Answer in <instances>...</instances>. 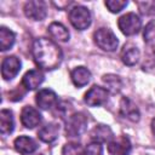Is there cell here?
<instances>
[{
	"label": "cell",
	"mask_w": 155,
	"mask_h": 155,
	"mask_svg": "<svg viewBox=\"0 0 155 155\" xmlns=\"http://www.w3.org/2000/svg\"><path fill=\"white\" fill-rule=\"evenodd\" d=\"M33 58L36 65L45 70L56 69L63 58L58 45L47 38H39L34 41L31 48Z\"/></svg>",
	"instance_id": "6da1fadb"
},
{
	"label": "cell",
	"mask_w": 155,
	"mask_h": 155,
	"mask_svg": "<svg viewBox=\"0 0 155 155\" xmlns=\"http://www.w3.org/2000/svg\"><path fill=\"white\" fill-rule=\"evenodd\" d=\"M58 133H59V126L56 122H50V124H46L45 126H42L39 130L38 136L42 142L52 143L57 139Z\"/></svg>",
	"instance_id": "9a60e30c"
},
{
	"label": "cell",
	"mask_w": 155,
	"mask_h": 155,
	"mask_svg": "<svg viewBox=\"0 0 155 155\" xmlns=\"http://www.w3.org/2000/svg\"><path fill=\"white\" fill-rule=\"evenodd\" d=\"M69 21L78 30H85L91 24V12L87 7L78 5L69 11Z\"/></svg>",
	"instance_id": "3957f363"
},
{
	"label": "cell",
	"mask_w": 155,
	"mask_h": 155,
	"mask_svg": "<svg viewBox=\"0 0 155 155\" xmlns=\"http://www.w3.org/2000/svg\"><path fill=\"white\" fill-rule=\"evenodd\" d=\"M90 137L92 142H97V143L110 142V139L113 138V131L107 125H97L96 127L92 128Z\"/></svg>",
	"instance_id": "2e32d148"
},
{
	"label": "cell",
	"mask_w": 155,
	"mask_h": 155,
	"mask_svg": "<svg viewBox=\"0 0 155 155\" xmlns=\"http://www.w3.org/2000/svg\"><path fill=\"white\" fill-rule=\"evenodd\" d=\"M104 4H105V6L108 7V10H109L110 12L117 13V12H120L124 7H126L128 2H127L126 0H107Z\"/></svg>",
	"instance_id": "cb8c5ba5"
},
{
	"label": "cell",
	"mask_w": 155,
	"mask_h": 155,
	"mask_svg": "<svg viewBox=\"0 0 155 155\" xmlns=\"http://www.w3.org/2000/svg\"><path fill=\"white\" fill-rule=\"evenodd\" d=\"M44 74L42 71H40L39 69H33V70H29L24 74L23 79H22V86L25 88V90H35L38 88L42 82H44Z\"/></svg>",
	"instance_id": "7c38bea8"
},
{
	"label": "cell",
	"mask_w": 155,
	"mask_h": 155,
	"mask_svg": "<svg viewBox=\"0 0 155 155\" xmlns=\"http://www.w3.org/2000/svg\"><path fill=\"white\" fill-rule=\"evenodd\" d=\"M117 25H119V29L121 30L122 34L131 36V35L137 34L140 30L142 21L139 18V16L136 15L134 12H128V13H126L119 18Z\"/></svg>",
	"instance_id": "277c9868"
},
{
	"label": "cell",
	"mask_w": 155,
	"mask_h": 155,
	"mask_svg": "<svg viewBox=\"0 0 155 155\" xmlns=\"http://www.w3.org/2000/svg\"><path fill=\"white\" fill-rule=\"evenodd\" d=\"M13 145H15L16 151L19 153V154H22V155L33 154L38 149L36 142L33 138L27 137V136H21L18 138H16L15 142H13Z\"/></svg>",
	"instance_id": "5bb4252c"
},
{
	"label": "cell",
	"mask_w": 155,
	"mask_h": 155,
	"mask_svg": "<svg viewBox=\"0 0 155 155\" xmlns=\"http://www.w3.org/2000/svg\"><path fill=\"white\" fill-rule=\"evenodd\" d=\"M15 121L12 111L8 109H2L0 111V132L1 134H10L13 131Z\"/></svg>",
	"instance_id": "ffe728a7"
},
{
	"label": "cell",
	"mask_w": 155,
	"mask_h": 155,
	"mask_svg": "<svg viewBox=\"0 0 155 155\" xmlns=\"http://www.w3.org/2000/svg\"><path fill=\"white\" fill-rule=\"evenodd\" d=\"M87 127V117L82 113H75L68 117L65 124V133L68 137L81 136Z\"/></svg>",
	"instance_id": "5b68a950"
},
{
	"label": "cell",
	"mask_w": 155,
	"mask_h": 155,
	"mask_svg": "<svg viewBox=\"0 0 155 155\" xmlns=\"http://www.w3.org/2000/svg\"><path fill=\"white\" fill-rule=\"evenodd\" d=\"M62 153H63V155H80L81 147L78 143H68L63 147Z\"/></svg>",
	"instance_id": "4316f807"
},
{
	"label": "cell",
	"mask_w": 155,
	"mask_h": 155,
	"mask_svg": "<svg viewBox=\"0 0 155 155\" xmlns=\"http://www.w3.org/2000/svg\"><path fill=\"white\" fill-rule=\"evenodd\" d=\"M102 154H103V148L101 143H97V142L90 143L84 151V155H102Z\"/></svg>",
	"instance_id": "484cf974"
},
{
	"label": "cell",
	"mask_w": 155,
	"mask_h": 155,
	"mask_svg": "<svg viewBox=\"0 0 155 155\" xmlns=\"http://www.w3.org/2000/svg\"><path fill=\"white\" fill-rule=\"evenodd\" d=\"M52 4H53L56 7H58L59 10H64L65 7H68V6L71 4V1H64V2H62V1H58V2H57V1H53Z\"/></svg>",
	"instance_id": "83f0119b"
},
{
	"label": "cell",
	"mask_w": 155,
	"mask_h": 155,
	"mask_svg": "<svg viewBox=\"0 0 155 155\" xmlns=\"http://www.w3.org/2000/svg\"><path fill=\"white\" fill-rule=\"evenodd\" d=\"M138 8L144 16H154L155 15V0L153 1H137Z\"/></svg>",
	"instance_id": "603a6c76"
},
{
	"label": "cell",
	"mask_w": 155,
	"mask_h": 155,
	"mask_svg": "<svg viewBox=\"0 0 155 155\" xmlns=\"http://www.w3.org/2000/svg\"><path fill=\"white\" fill-rule=\"evenodd\" d=\"M41 121V114L38 109L30 105H25L22 109L21 113V122L27 128H34L36 127Z\"/></svg>",
	"instance_id": "8fae6325"
},
{
	"label": "cell",
	"mask_w": 155,
	"mask_h": 155,
	"mask_svg": "<svg viewBox=\"0 0 155 155\" xmlns=\"http://www.w3.org/2000/svg\"><path fill=\"white\" fill-rule=\"evenodd\" d=\"M15 40H16V36L13 31L7 29L6 27L0 28V50L1 51L10 50L13 46Z\"/></svg>",
	"instance_id": "44dd1931"
},
{
	"label": "cell",
	"mask_w": 155,
	"mask_h": 155,
	"mask_svg": "<svg viewBox=\"0 0 155 155\" xmlns=\"http://www.w3.org/2000/svg\"><path fill=\"white\" fill-rule=\"evenodd\" d=\"M21 70V61L16 56L5 57L1 63V76L4 80H12Z\"/></svg>",
	"instance_id": "ba28073f"
},
{
	"label": "cell",
	"mask_w": 155,
	"mask_h": 155,
	"mask_svg": "<svg viewBox=\"0 0 155 155\" xmlns=\"http://www.w3.org/2000/svg\"><path fill=\"white\" fill-rule=\"evenodd\" d=\"M103 82L107 86V90L110 93H117L120 92L121 87H122V80L120 79V76L114 75V74H107L103 75Z\"/></svg>",
	"instance_id": "7402d4cb"
},
{
	"label": "cell",
	"mask_w": 155,
	"mask_h": 155,
	"mask_svg": "<svg viewBox=\"0 0 155 155\" xmlns=\"http://www.w3.org/2000/svg\"><path fill=\"white\" fill-rule=\"evenodd\" d=\"M93 39H94L96 45L99 48H102L104 51H108V52L115 51L117 48V45H119V40H117L116 35L109 28L97 29L93 34Z\"/></svg>",
	"instance_id": "7a4b0ae2"
},
{
	"label": "cell",
	"mask_w": 155,
	"mask_h": 155,
	"mask_svg": "<svg viewBox=\"0 0 155 155\" xmlns=\"http://www.w3.org/2000/svg\"><path fill=\"white\" fill-rule=\"evenodd\" d=\"M108 97H109V91L107 88L94 85L85 93L84 101L90 107H99L108 101Z\"/></svg>",
	"instance_id": "52a82bcc"
},
{
	"label": "cell",
	"mask_w": 155,
	"mask_h": 155,
	"mask_svg": "<svg viewBox=\"0 0 155 155\" xmlns=\"http://www.w3.org/2000/svg\"><path fill=\"white\" fill-rule=\"evenodd\" d=\"M47 31H48V34L51 35V38L54 39L56 41L65 42V41L69 40V31H68V29H67L62 23L52 22V23L48 25Z\"/></svg>",
	"instance_id": "ac0fdd59"
},
{
	"label": "cell",
	"mask_w": 155,
	"mask_h": 155,
	"mask_svg": "<svg viewBox=\"0 0 155 155\" xmlns=\"http://www.w3.org/2000/svg\"><path fill=\"white\" fill-rule=\"evenodd\" d=\"M143 38L145 42H154L155 41V19L150 21L145 28H144V33H143Z\"/></svg>",
	"instance_id": "d4e9b609"
},
{
	"label": "cell",
	"mask_w": 155,
	"mask_h": 155,
	"mask_svg": "<svg viewBox=\"0 0 155 155\" xmlns=\"http://www.w3.org/2000/svg\"><path fill=\"white\" fill-rule=\"evenodd\" d=\"M132 150L130 139L126 136H119L108 144V151L111 155H128Z\"/></svg>",
	"instance_id": "9c48e42d"
},
{
	"label": "cell",
	"mask_w": 155,
	"mask_h": 155,
	"mask_svg": "<svg viewBox=\"0 0 155 155\" xmlns=\"http://www.w3.org/2000/svg\"><path fill=\"white\" fill-rule=\"evenodd\" d=\"M120 114L122 117H125L132 122H137L140 117L138 107L136 105V103L133 101H131L127 97H124L120 101Z\"/></svg>",
	"instance_id": "30bf717a"
},
{
	"label": "cell",
	"mask_w": 155,
	"mask_h": 155,
	"mask_svg": "<svg viewBox=\"0 0 155 155\" xmlns=\"http://www.w3.org/2000/svg\"><path fill=\"white\" fill-rule=\"evenodd\" d=\"M24 15L33 21H42L47 15L46 2L41 0H31L24 4Z\"/></svg>",
	"instance_id": "8992f818"
},
{
	"label": "cell",
	"mask_w": 155,
	"mask_h": 155,
	"mask_svg": "<svg viewBox=\"0 0 155 155\" xmlns=\"http://www.w3.org/2000/svg\"><path fill=\"white\" fill-rule=\"evenodd\" d=\"M35 101H36V104L40 109L48 110L50 108H52L57 103V94L52 90L44 88L36 93Z\"/></svg>",
	"instance_id": "4fadbf2b"
},
{
	"label": "cell",
	"mask_w": 155,
	"mask_h": 155,
	"mask_svg": "<svg viewBox=\"0 0 155 155\" xmlns=\"http://www.w3.org/2000/svg\"><path fill=\"white\" fill-rule=\"evenodd\" d=\"M71 81L76 87H82L87 85L91 80V73L85 67H76L71 70Z\"/></svg>",
	"instance_id": "e0dca14e"
},
{
	"label": "cell",
	"mask_w": 155,
	"mask_h": 155,
	"mask_svg": "<svg viewBox=\"0 0 155 155\" xmlns=\"http://www.w3.org/2000/svg\"><path fill=\"white\" fill-rule=\"evenodd\" d=\"M139 57H140V52L133 45H125V47L121 51V61L126 65L130 67L134 65L139 61Z\"/></svg>",
	"instance_id": "d6986e66"
},
{
	"label": "cell",
	"mask_w": 155,
	"mask_h": 155,
	"mask_svg": "<svg viewBox=\"0 0 155 155\" xmlns=\"http://www.w3.org/2000/svg\"><path fill=\"white\" fill-rule=\"evenodd\" d=\"M151 131H153V133L155 134V117H154L153 121H151Z\"/></svg>",
	"instance_id": "f1b7e54d"
}]
</instances>
